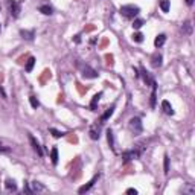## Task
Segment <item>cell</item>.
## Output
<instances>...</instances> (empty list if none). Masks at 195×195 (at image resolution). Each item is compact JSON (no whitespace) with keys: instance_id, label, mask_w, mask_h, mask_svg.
Listing matches in <instances>:
<instances>
[{"instance_id":"1","label":"cell","mask_w":195,"mask_h":195,"mask_svg":"<svg viewBox=\"0 0 195 195\" xmlns=\"http://www.w3.org/2000/svg\"><path fill=\"white\" fill-rule=\"evenodd\" d=\"M119 12L125 18H134L140 12V9H139V6H134V5H124V6H121V11Z\"/></svg>"},{"instance_id":"2","label":"cell","mask_w":195,"mask_h":195,"mask_svg":"<svg viewBox=\"0 0 195 195\" xmlns=\"http://www.w3.org/2000/svg\"><path fill=\"white\" fill-rule=\"evenodd\" d=\"M78 67H80L82 76H85V78H92V80H93V78H98V76H99V73H98L95 69H92L90 66H87V64L78 63Z\"/></svg>"},{"instance_id":"3","label":"cell","mask_w":195,"mask_h":195,"mask_svg":"<svg viewBox=\"0 0 195 195\" xmlns=\"http://www.w3.org/2000/svg\"><path fill=\"white\" fill-rule=\"evenodd\" d=\"M130 130H131V133L134 134V136H139L140 133H142V122H140V119L139 117H133V119H130Z\"/></svg>"},{"instance_id":"4","label":"cell","mask_w":195,"mask_h":195,"mask_svg":"<svg viewBox=\"0 0 195 195\" xmlns=\"http://www.w3.org/2000/svg\"><path fill=\"white\" fill-rule=\"evenodd\" d=\"M8 6H9L11 15L14 18H17V17L20 15V5H18L17 2H14V0H9V2H8Z\"/></svg>"},{"instance_id":"5","label":"cell","mask_w":195,"mask_h":195,"mask_svg":"<svg viewBox=\"0 0 195 195\" xmlns=\"http://www.w3.org/2000/svg\"><path fill=\"white\" fill-rule=\"evenodd\" d=\"M98 178H99V175H95V177H93L92 180H90V182H89V183L87 184H84V186H81L80 189H78V192H80V194H84V192H87V191H89V189H90V187H92L93 184L96 183V182H98Z\"/></svg>"},{"instance_id":"6","label":"cell","mask_w":195,"mask_h":195,"mask_svg":"<svg viewBox=\"0 0 195 195\" xmlns=\"http://www.w3.org/2000/svg\"><path fill=\"white\" fill-rule=\"evenodd\" d=\"M122 159H125V160L139 159V151H125V152H122Z\"/></svg>"},{"instance_id":"7","label":"cell","mask_w":195,"mask_h":195,"mask_svg":"<svg viewBox=\"0 0 195 195\" xmlns=\"http://www.w3.org/2000/svg\"><path fill=\"white\" fill-rule=\"evenodd\" d=\"M29 140H31V143H32V148H34V151L38 154V156H40V157H41V156H43V149H41V146H40V143H38V142H37L32 136H29Z\"/></svg>"},{"instance_id":"8","label":"cell","mask_w":195,"mask_h":195,"mask_svg":"<svg viewBox=\"0 0 195 195\" xmlns=\"http://www.w3.org/2000/svg\"><path fill=\"white\" fill-rule=\"evenodd\" d=\"M162 59H163V57H162L160 54H154L152 58H151V64H152V67H160Z\"/></svg>"},{"instance_id":"9","label":"cell","mask_w":195,"mask_h":195,"mask_svg":"<svg viewBox=\"0 0 195 195\" xmlns=\"http://www.w3.org/2000/svg\"><path fill=\"white\" fill-rule=\"evenodd\" d=\"M101 98H102V93H96V95L93 96L92 102H90V110H92V111H96V105H98Z\"/></svg>"},{"instance_id":"10","label":"cell","mask_w":195,"mask_h":195,"mask_svg":"<svg viewBox=\"0 0 195 195\" xmlns=\"http://www.w3.org/2000/svg\"><path fill=\"white\" fill-rule=\"evenodd\" d=\"M162 108H163V111L166 113V115L172 116L174 115V110H172V105L168 101H162Z\"/></svg>"},{"instance_id":"11","label":"cell","mask_w":195,"mask_h":195,"mask_svg":"<svg viewBox=\"0 0 195 195\" xmlns=\"http://www.w3.org/2000/svg\"><path fill=\"white\" fill-rule=\"evenodd\" d=\"M165 41H166V35L165 34H160L156 37V40H154V46L156 47H160L165 44Z\"/></svg>"},{"instance_id":"12","label":"cell","mask_w":195,"mask_h":195,"mask_svg":"<svg viewBox=\"0 0 195 195\" xmlns=\"http://www.w3.org/2000/svg\"><path fill=\"white\" fill-rule=\"evenodd\" d=\"M41 191H44V186L40 182H32L31 183V192H41Z\"/></svg>"},{"instance_id":"13","label":"cell","mask_w":195,"mask_h":195,"mask_svg":"<svg viewBox=\"0 0 195 195\" xmlns=\"http://www.w3.org/2000/svg\"><path fill=\"white\" fill-rule=\"evenodd\" d=\"M38 11L41 12V14H44V15H52V14H54L52 6H49V5H41V6L38 8Z\"/></svg>"},{"instance_id":"14","label":"cell","mask_w":195,"mask_h":195,"mask_svg":"<svg viewBox=\"0 0 195 195\" xmlns=\"http://www.w3.org/2000/svg\"><path fill=\"white\" fill-rule=\"evenodd\" d=\"M113 111H115V105H111L110 108H107V110H105V113L101 116V124H104V122H105V121H107L110 116L113 115Z\"/></svg>"},{"instance_id":"15","label":"cell","mask_w":195,"mask_h":195,"mask_svg":"<svg viewBox=\"0 0 195 195\" xmlns=\"http://www.w3.org/2000/svg\"><path fill=\"white\" fill-rule=\"evenodd\" d=\"M99 136H101V134H99V126H98V125H93L92 128H90V137H92L93 140H98V139H99Z\"/></svg>"},{"instance_id":"16","label":"cell","mask_w":195,"mask_h":195,"mask_svg":"<svg viewBox=\"0 0 195 195\" xmlns=\"http://www.w3.org/2000/svg\"><path fill=\"white\" fill-rule=\"evenodd\" d=\"M20 35L23 37L24 40H29V41H31V40H34L35 32L34 31H24V29H22V31H20Z\"/></svg>"},{"instance_id":"17","label":"cell","mask_w":195,"mask_h":195,"mask_svg":"<svg viewBox=\"0 0 195 195\" xmlns=\"http://www.w3.org/2000/svg\"><path fill=\"white\" fill-rule=\"evenodd\" d=\"M50 160L54 165H58V149L57 148H52L50 151Z\"/></svg>"},{"instance_id":"18","label":"cell","mask_w":195,"mask_h":195,"mask_svg":"<svg viewBox=\"0 0 195 195\" xmlns=\"http://www.w3.org/2000/svg\"><path fill=\"white\" fill-rule=\"evenodd\" d=\"M107 140H108V143H110L111 149H115V137H113V131H111V130L107 131Z\"/></svg>"},{"instance_id":"19","label":"cell","mask_w":195,"mask_h":195,"mask_svg":"<svg viewBox=\"0 0 195 195\" xmlns=\"http://www.w3.org/2000/svg\"><path fill=\"white\" fill-rule=\"evenodd\" d=\"M5 186H6L9 191H17V184H15V182L11 180V178H8V180L5 182Z\"/></svg>"},{"instance_id":"20","label":"cell","mask_w":195,"mask_h":195,"mask_svg":"<svg viewBox=\"0 0 195 195\" xmlns=\"http://www.w3.org/2000/svg\"><path fill=\"white\" fill-rule=\"evenodd\" d=\"M34 64H35V58H29V59H28V63H26V67H24V69H26V72H32V69H34Z\"/></svg>"},{"instance_id":"21","label":"cell","mask_w":195,"mask_h":195,"mask_svg":"<svg viewBox=\"0 0 195 195\" xmlns=\"http://www.w3.org/2000/svg\"><path fill=\"white\" fill-rule=\"evenodd\" d=\"M160 9L163 12L169 11V0H162V2H160Z\"/></svg>"},{"instance_id":"22","label":"cell","mask_w":195,"mask_h":195,"mask_svg":"<svg viewBox=\"0 0 195 195\" xmlns=\"http://www.w3.org/2000/svg\"><path fill=\"white\" fill-rule=\"evenodd\" d=\"M183 194H189V195H194L195 194V187L192 184H187L186 187L183 189Z\"/></svg>"},{"instance_id":"23","label":"cell","mask_w":195,"mask_h":195,"mask_svg":"<svg viewBox=\"0 0 195 195\" xmlns=\"http://www.w3.org/2000/svg\"><path fill=\"white\" fill-rule=\"evenodd\" d=\"M29 102L32 105V108H38V107H40V102H38V99H37L35 96H31V98H29Z\"/></svg>"},{"instance_id":"24","label":"cell","mask_w":195,"mask_h":195,"mask_svg":"<svg viewBox=\"0 0 195 195\" xmlns=\"http://www.w3.org/2000/svg\"><path fill=\"white\" fill-rule=\"evenodd\" d=\"M133 40H134L136 43H142V41H143V35L140 34V32H136V34H133Z\"/></svg>"},{"instance_id":"25","label":"cell","mask_w":195,"mask_h":195,"mask_svg":"<svg viewBox=\"0 0 195 195\" xmlns=\"http://www.w3.org/2000/svg\"><path fill=\"white\" fill-rule=\"evenodd\" d=\"M142 26H143V20H140V18H137V20L133 22V28H134V29H140Z\"/></svg>"},{"instance_id":"26","label":"cell","mask_w":195,"mask_h":195,"mask_svg":"<svg viewBox=\"0 0 195 195\" xmlns=\"http://www.w3.org/2000/svg\"><path fill=\"white\" fill-rule=\"evenodd\" d=\"M50 133L54 134V137H57V139H59V137H63V136H64L61 131H58V130H55V128H50Z\"/></svg>"},{"instance_id":"27","label":"cell","mask_w":195,"mask_h":195,"mask_svg":"<svg viewBox=\"0 0 195 195\" xmlns=\"http://www.w3.org/2000/svg\"><path fill=\"white\" fill-rule=\"evenodd\" d=\"M169 172V159H168V156H165V174H168Z\"/></svg>"},{"instance_id":"28","label":"cell","mask_w":195,"mask_h":195,"mask_svg":"<svg viewBox=\"0 0 195 195\" xmlns=\"http://www.w3.org/2000/svg\"><path fill=\"white\" fill-rule=\"evenodd\" d=\"M126 194H137V191H136V189H133V187H130V189H126Z\"/></svg>"},{"instance_id":"29","label":"cell","mask_w":195,"mask_h":195,"mask_svg":"<svg viewBox=\"0 0 195 195\" xmlns=\"http://www.w3.org/2000/svg\"><path fill=\"white\" fill-rule=\"evenodd\" d=\"M75 43H81V35H75Z\"/></svg>"},{"instance_id":"30","label":"cell","mask_w":195,"mask_h":195,"mask_svg":"<svg viewBox=\"0 0 195 195\" xmlns=\"http://www.w3.org/2000/svg\"><path fill=\"white\" fill-rule=\"evenodd\" d=\"M186 3H187V5H189V6H191V5H192V3H194V0H186Z\"/></svg>"},{"instance_id":"31","label":"cell","mask_w":195,"mask_h":195,"mask_svg":"<svg viewBox=\"0 0 195 195\" xmlns=\"http://www.w3.org/2000/svg\"><path fill=\"white\" fill-rule=\"evenodd\" d=\"M0 31H2V26H0Z\"/></svg>"}]
</instances>
